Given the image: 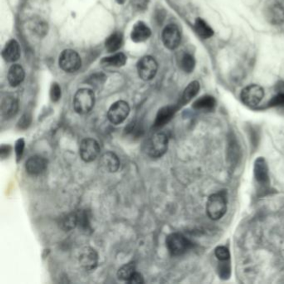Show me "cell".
Wrapping results in <instances>:
<instances>
[{
	"label": "cell",
	"instance_id": "8fae6325",
	"mask_svg": "<svg viewBox=\"0 0 284 284\" xmlns=\"http://www.w3.org/2000/svg\"><path fill=\"white\" fill-rule=\"evenodd\" d=\"M162 41L167 49L170 50L177 49L181 42V34L179 27L174 24L167 25L163 30Z\"/></svg>",
	"mask_w": 284,
	"mask_h": 284
},
{
	"label": "cell",
	"instance_id": "44dd1931",
	"mask_svg": "<svg viewBox=\"0 0 284 284\" xmlns=\"http://www.w3.org/2000/svg\"><path fill=\"white\" fill-rule=\"evenodd\" d=\"M59 226L64 232H69L78 227L77 212H72L62 216L61 218H59Z\"/></svg>",
	"mask_w": 284,
	"mask_h": 284
},
{
	"label": "cell",
	"instance_id": "2e32d148",
	"mask_svg": "<svg viewBox=\"0 0 284 284\" xmlns=\"http://www.w3.org/2000/svg\"><path fill=\"white\" fill-rule=\"evenodd\" d=\"M266 16L272 25H281L284 23V7L278 3L270 5L266 11Z\"/></svg>",
	"mask_w": 284,
	"mask_h": 284
},
{
	"label": "cell",
	"instance_id": "8992f818",
	"mask_svg": "<svg viewBox=\"0 0 284 284\" xmlns=\"http://www.w3.org/2000/svg\"><path fill=\"white\" fill-rule=\"evenodd\" d=\"M264 97V89L257 84L248 85L243 88L241 93V99L245 105L256 107Z\"/></svg>",
	"mask_w": 284,
	"mask_h": 284
},
{
	"label": "cell",
	"instance_id": "52a82bcc",
	"mask_svg": "<svg viewBox=\"0 0 284 284\" xmlns=\"http://www.w3.org/2000/svg\"><path fill=\"white\" fill-rule=\"evenodd\" d=\"M129 104L123 100H119L113 103L108 109V118L111 123L121 124L129 115Z\"/></svg>",
	"mask_w": 284,
	"mask_h": 284
},
{
	"label": "cell",
	"instance_id": "836d02e7",
	"mask_svg": "<svg viewBox=\"0 0 284 284\" xmlns=\"http://www.w3.org/2000/svg\"><path fill=\"white\" fill-rule=\"evenodd\" d=\"M25 140L23 138L17 140L15 143V155H16V161L19 162L21 158H22L23 154H24V150H25Z\"/></svg>",
	"mask_w": 284,
	"mask_h": 284
},
{
	"label": "cell",
	"instance_id": "d6a6232c",
	"mask_svg": "<svg viewBox=\"0 0 284 284\" xmlns=\"http://www.w3.org/2000/svg\"><path fill=\"white\" fill-rule=\"evenodd\" d=\"M61 88L57 83L52 84L50 88V98L54 103H56L61 98Z\"/></svg>",
	"mask_w": 284,
	"mask_h": 284
},
{
	"label": "cell",
	"instance_id": "1f68e13d",
	"mask_svg": "<svg viewBox=\"0 0 284 284\" xmlns=\"http://www.w3.org/2000/svg\"><path fill=\"white\" fill-rule=\"evenodd\" d=\"M106 80V77L104 74L102 73H98V74H94L92 76L89 77L88 79V83H90L91 85L98 87L104 83Z\"/></svg>",
	"mask_w": 284,
	"mask_h": 284
},
{
	"label": "cell",
	"instance_id": "30bf717a",
	"mask_svg": "<svg viewBox=\"0 0 284 284\" xmlns=\"http://www.w3.org/2000/svg\"><path fill=\"white\" fill-rule=\"evenodd\" d=\"M79 262L86 272L94 271L98 264V252L93 247H83L79 253Z\"/></svg>",
	"mask_w": 284,
	"mask_h": 284
},
{
	"label": "cell",
	"instance_id": "d590c367",
	"mask_svg": "<svg viewBox=\"0 0 284 284\" xmlns=\"http://www.w3.org/2000/svg\"><path fill=\"white\" fill-rule=\"evenodd\" d=\"M127 283L130 284H142L144 283V277L139 272H136L132 277L130 278Z\"/></svg>",
	"mask_w": 284,
	"mask_h": 284
},
{
	"label": "cell",
	"instance_id": "ab89813d",
	"mask_svg": "<svg viewBox=\"0 0 284 284\" xmlns=\"http://www.w3.org/2000/svg\"><path fill=\"white\" fill-rule=\"evenodd\" d=\"M125 1H126V0H117V2H118V4H124Z\"/></svg>",
	"mask_w": 284,
	"mask_h": 284
},
{
	"label": "cell",
	"instance_id": "74e56055",
	"mask_svg": "<svg viewBox=\"0 0 284 284\" xmlns=\"http://www.w3.org/2000/svg\"><path fill=\"white\" fill-rule=\"evenodd\" d=\"M148 0H132V5L135 9L137 10H145L147 6Z\"/></svg>",
	"mask_w": 284,
	"mask_h": 284
},
{
	"label": "cell",
	"instance_id": "e0dca14e",
	"mask_svg": "<svg viewBox=\"0 0 284 284\" xmlns=\"http://www.w3.org/2000/svg\"><path fill=\"white\" fill-rule=\"evenodd\" d=\"M2 56L5 61L9 63L17 61L20 57V48L18 42L15 40H11L5 44L3 49Z\"/></svg>",
	"mask_w": 284,
	"mask_h": 284
},
{
	"label": "cell",
	"instance_id": "7402d4cb",
	"mask_svg": "<svg viewBox=\"0 0 284 284\" xmlns=\"http://www.w3.org/2000/svg\"><path fill=\"white\" fill-rule=\"evenodd\" d=\"M199 89H200V85L199 82L193 81L189 83L184 89L182 95L181 102H180L182 105H185L186 103H189L198 94Z\"/></svg>",
	"mask_w": 284,
	"mask_h": 284
},
{
	"label": "cell",
	"instance_id": "484cf974",
	"mask_svg": "<svg viewBox=\"0 0 284 284\" xmlns=\"http://www.w3.org/2000/svg\"><path fill=\"white\" fill-rule=\"evenodd\" d=\"M122 35L121 33H113L106 40V49L110 53L116 52L120 49L122 45Z\"/></svg>",
	"mask_w": 284,
	"mask_h": 284
},
{
	"label": "cell",
	"instance_id": "3957f363",
	"mask_svg": "<svg viewBox=\"0 0 284 284\" xmlns=\"http://www.w3.org/2000/svg\"><path fill=\"white\" fill-rule=\"evenodd\" d=\"M95 104V95L91 89L81 88L77 91L74 98V108L79 114L89 113Z\"/></svg>",
	"mask_w": 284,
	"mask_h": 284
},
{
	"label": "cell",
	"instance_id": "f35d334b",
	"mask_svg": "<svg viewBox=\"0 0 284 284\" xmlns=\"http://www.w3.org/2000/svg\"><path fill=\"white\" fill-rule=\"evenodd\" d=\"M278 92L284 93V83L280 84L279 87H278Z\"/></svg>",
	"mask_w": 284,
	"mask_h": 284
},
{
	"label": "cell",
	"instance_id": "5bb4252c",
	"mask_svg": "<svg viewBox=\"0 0 284 284\" xmlns=\"http://www.w3.org/2000/svg\"><path fill=\"white\" fill-rule=\"evenodd\" d=\"M101 169L108 173H115L120 167V160L115 153L106 152L100 157L99 161Z\"/></svg>",
	"mask_w": 284,
	"mask_h": 284
},
{
	"label": "cell",
	"instance_id": "603a6c76",
	"mask_svg": "<svg viewBox=\"0 0 284 284\" xmlns=\"http://www.w3.org/2000/svg\"><path fill=\"white\" fill-rule=\"evenodd\" d=\"M127 62V57L123 53H118L114 55L105 57L102 59V64L104 66L108 67H120L124 66Z\"/></svg>",
	"mask_w": 284,
	"mask_h": 284
},
{
	"label": "cell",
	"instance_id": "f546056e",
	"mask_svg": "<svg viewBox=\"0 0 284 284\" xmlns=\"http://www.w3.org/2000/svg\"><path fill=\"white\" fill-rule=\"evenodd\" d=\"M31 29L33 32H35L38 36H44L48 32V25L44 22V20L39 19L37 20H34L31 25Z\"/></svg>",
	"mask_w": 284,
	"mask_h": 284
},
{
	"label": "cell",
	"instance_id": "277c9868",
	"mask_svg": "<svg viewBox=\"0 0 284 284\" xmlns=\"http://www.w3.org/2000/svg\"><path fill=\"white\" fill-rule=\"evenodd\" d=\"M191 246V242L181 233H171L167 237V249L172 256H181L184 254Z\"/></svg>",
	"mask_w": 284,
	"mask_h": 284
},
{
	"label": "cell",
	"instance_id": "4fadbf2b",
	"mask_svg": "<svg viewBox=\"0 0 284 284\" xmlns=\"http://www.w3.org/2000/svg\"><path fill=\"white\" fill-rule=\"evenodd\" d=\"M254 176L257 183L260 185L267 186L269 184V174H268V166L266 160L262 157H259L256 160L254 164Z\"/></svg>",
	"mask_w": 284,
	"mask_h": 284
},
{
	"label": "cell",
	"instance_id": "4dcf8cb0",
	"mask_svg": "<svg viewBox=\"0 0 284 284\" xmlns=\"http://www.w3.org/2000/svg\"><path fill=\"white\" fill-rule=\"evenodd\" d=\"M214 253H215L216 257L220 262H228L230 259L229 250L223 246H218V247H216Z\"/></svg>",
	"mask_w": 284,
	"mask_h": 284
},
{
	"label": "cell",
	"instance_id": "ffe728a7",
	"mask_svg": "<svg viewBox=\"0 0 284 284\" xmlns=\"http://www.w3.org/2000/svg\"><path fill=\"white\" fill-rule=\"evenodd\" d=\"M25 71L19 64H14L8 72V81L12 87H17L25 79Z\"/></svg>",
	"mask_w": 284,
	"mask_h": 284
},
{
	"label": "cell",
	"instance_id": "ba28073f",
	"mask_svg": "<svg viewBox=\"0 0 284 284\" xmlns=\"http://www.w3.org/2000/svg\"><path fill=\"white\" fill-rule=\"evenodd\" d=\"M158 71V64L155 58L147 55L143 57L137 63V72L140 78L145 81H150L155 78Z\"/></svg>",
	"mask_w": 284,
	"mask_h": 284
},
{
	"label": "cell",
	"instance_id": "9c48e42d",
	"mask_svg": "<svg viewBox=\"0 0 284 284\" xmlns=\"http://www.w3.org/2000/svg\"><path fill=\"white\" fill-rule=\"evenodd\" d=\"M100 145L93 138H85L79 146V155L86 163L92 162L100 154Z\"/></svg>",
	"mask_w": 284,
	"mask_h": 284
},
{
	"label": "cell",
	"instance_id": "5b68a950",
	"mask_svg": "<svg viewBox=\"0 0 284 284\" xmlns=\"http://www.w3.org/2000/svg\"><path fill=\"white\" fill-rule=\"evenodd\" d=\"M59 67L67 73H74L81 67V58L73 49H65L62 52L59 59Z\"/></svg>",
	"mask_w": 284,
	"mask_h": 284
},
{
	"label": "cell",
	"instance_id": "d4e9b609",
	"mask_svg": "<svg viewBox=\"0 0 284 284\" xmlns=\"http://www.w3.org/2000/svg\"><path fill=\"white\" fill-rule=\"evenodd\" d=\"M216 105L215 98L212 96H203L197 99L193 104V108L197 110H212Z\"/></svg>",
	"mask_w": 284,
	"mask_h": 284
},
{
	"label": "cell",
	"instance_id": "ac0fdd59",
	"mask_svg": "<svg viewBox=\"0 0 284 284\" xmlns=\"http://www.w3.org/2000/svg\"><path fill=\"white\" fill-rule=\"evenodd\" d=\"M18 101L14 97L7 96L2 100L1 113L5 119H10L16 115L18 112Z\"/></svg>",
	"mask_w": 284,
	"mask_h": 284
},
{
	"label": "cell",
	"instance_id": "7c38bea8",
	"mask_svg": "<svg viewBox=\"0 0 284 284\" xmlns=\"http://www.w3.org/2000/svg\"><path fill=\"white\" fill-rule=\"evenodd\" d=\"M48 167V161L46 159L40 156L34 155L28 159L25 162V170L30 175H40L46 170Z\"/></svg>",
	"mask_w": 284,
	"mask_h": 284
},
{
	"label": "cell",
	"instance_id": "d6986e66",
	"mask_svg": "<svg viewBox=\"0 0 284 284\" xmlns=\"http://www.w3.org/2000/svg\"><path fill=\"white\" fill-rule=\"evenodd\" d=\"M151 35V30L145 23L137 22L136 25L133 26L132 33H131V38L132 40L135 43H142V42L146 41V40L150 37Z\"/></svg>",
	"mask_w": 284,
	"mask_h": 284
},
{
	"label": "cell",
	"instance_id": "9a60e30c",
	"mask_svg": "<svg viewBox=\"0 0 284 284\" xmlns=\"http://www.w3.org/2000/svg\"><path fill=\"white\" fill-rule=\"evenodd\" d=\"M178 110L177 106H166L164 108H160L158 112L157 116L154 122L155 128H160L167 124L169 121L171 120L174 114Z\"/></svg>",
	"mask_w": 284,
	"mask_h": 284
},
{
	"label": "cell",
	"instance_id": "6da1fadb",
	"mask_svg": "<svg viewBox=\"0 0 284 284\" xmlns=\"http://www.w3.org/2000/svg\"><path fill=\"white\" fill-rule=\"evenodd\" d=\"M227 208H228L227 196L223 192H220L209 196L206 205V212L208 218L212 220H219L225 215Z\"/></svg>",
	"mask_w": 284,
	"mask_h": 284
},
{
	"label": "cell",
	"instance_id": "cb8c5ba5",
	"mask_svg": "<svg viewBox=\"0 0 284 284\" xmlns=\"http://www.w3.org/2000/svg\"><path fill=\"white\" fill-rule=\"evenodd\" d=\"M194 29L196 30L197 34L203 39H208L213 35V29L201 18H198L195 20Z\"/></svg>",
	"mask_w": 284,
	"mask_h": 284
},
{
	"label": "cell",
	"instance_id": "8d00e7d4",
	"mask_svg": "<svg viewBox=\"0 0 284 284\" xmlns=\"http://www.w3.org/2000/svg\"><path fill=\"white\" fill-rule=\"evenodd\" d=\"M11 150H12V148L10 145H3L0 148V155H1L2 159L8 157L11 152Z\"/></svg>",
	"mask_w": 284,
	"mask_h": 284
},
{
	"label": "cell",
	"instance_id": "7a4b0ae2",
	"mask_svg": "<svg viewBox=\"0 0 284 284\" xmlns=\"http://www.w3.org/2000/svg\"><path fill=\"white\" fill-rule=\"evenodd\" d=\"M168 146L169 138L167 135L164 132H155L145 144V151L150 157L158 159L167 152Z\"/></svg>",
	"mask_w": 284,
	"mask_h": 284
},
{
	"label": "cell",
	"instance_id": "83f0119b",
	"mask_svg": "<svg viewBox=\"0 0 284 284\" xmlns=\"http://www.w3.org/2000/svg\"><path fill=\"white\" fill-rule=\"evenodd\" d=\"M136 271V264L135 262H128L127 264H124L123 266L118 269V278L121 281H124V282H128L130 278L132 277V275L134 274Z\"/></svg>",
	"mask_w": 284,
	"mask_h": 284
},
{
	"label": "cell",
	"instance_id": "f1b7e54d",
	"mask_svg": "<svg viewBox=\"0 0 284 284\" xmlns=\"http://www.w3.org/2000/svg\"><path fill=\"white\" fill-rule=\"evenodd\" d=\"M180 67L185 73H191L194 71L195 68V59L194 57L187 53L183 54L180 59Z\"/></svg>",
	"mask_w": 284,
	"mask_h": 284
},
{
	"label": "cell",
	"instance_id": "4316f807",
	"mask_svg": "<svg viewBox=\"0 0 284 284\" xmlns=\"http://www.w3.org/2000/svg\"><path fill=\"white\" fill-rule=\"evenodd\" d=\"M77 215H78V227L82 232L85 233H88L92 232V227H91L90 217L88 214V211L81 210L77 211Z\"/></svg>",
	"mask_w": 284,
	"mask_h": 284
},
{
	"label": "cell",
	"instance_id": "e575fe53",
	"mask_svg": "<svg viewBox=\"0 0 284 284\" xmlns=\"http://www.w3.org/2000/svg\"><path fill=\"white\" fill-rule=\"evenodd\" d=\"M31 123V117L29 114H24L17 123L19 129L25 130Z\"/></svg>",
	"mask_w": 284,
	"mask_h": 284
}]
</instances>
